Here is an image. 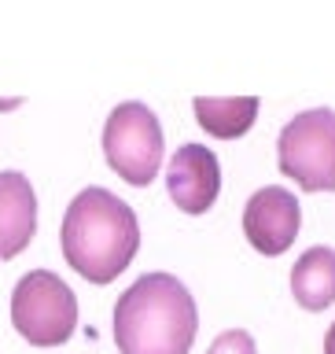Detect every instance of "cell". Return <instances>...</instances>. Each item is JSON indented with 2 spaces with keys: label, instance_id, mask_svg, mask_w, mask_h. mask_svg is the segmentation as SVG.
<instances>
[{
  "label": "cell",
  "instance_id": "obj_1",
  "mask_svg": "<svg viewBox=\"0 0 335 354\" xmlns=\"http://www.w3.org/2000/svg\"><path fill=\"white\" fill-rule=\"evenodd\" d=\"M63 259L93 284H111L140 248V221L126 199L107 188H82L63 214Z\"/></svg>",
  "mask_w": 335,
  "mask_h": 354
},
{
  "label": "cell",
  "instance_id": "obj_2",
  "mask_svg": "<svg viewBox=\"0 0 335 354\" xmlns=\"http://www.w3.org/2000/svg\"><path fill=\"white\" fill-rule=\"evenodd\" d=\"M199 310L173 273H144L115 303V343L122 354H188Z\"/></svg>",
  "mask_w": 335,
  "mask_h": 354
},
{
  "label": "cell",
  "instance_id": "obj_3",
  "mask_svg": "<svg viewBox=\"0 0 335 354\" xmlns=\"http://www.w3.org/2000/svg\"><path fill=\"white\" fill-rule=\"evenodd\" d=\"M11 325L33 347H59L77 328V299L52 270H33L11 292Z\"/></svg>",
  "mask_w": 335,
  "mask_h": 354
},
{
  "label": "cell",
  "instance_id": "obj_4",
  "mask_svg": "<svg viewBox=\"0 0 335 354\" xmlns=\"http://www.w3.org/2000/svg\"><path fill=\"white\" fill-rule=\"evenodd\" d=\"M280 174L303 192H335V111L309 107L280 129Z\"/></svg>",
  "mask_w": 335,
  "mask_h": 354
},
{
  "label": "cell",
  "instance_id": "obj_5",
  "mask_svg": "<svg viewBox=\"0 0 335 354\" xmlns=\"http://www.w3.org/2000/svg\"><path fill=\"white\" fill-rule=\"evenodd\" d=\"M162 126L140 100H126L104 122V155L126 185H151L162 166Z\"/></svg>",
  "mask_w": 335,
  "mask_h": 354
},
{
  "label": "cell",
  "instance_id": "obj_6",
  "mask_svg": "<svg viewBox=\"0 0 335 354\" xmlns=\"http://www.w3.org/2000/svg\"><path fill=\"white\" fill-rule=\"evenodd\" d=\"M298 225H303V207L280 185L258 188L247 199V207H243V236L265 259H276V254H284L291 248L298 236Z\"/></svg>",
  "mask_w": 335,
  "mask_h": 354
},
{
  "label": "cell",
  "instance_id": "obj_7",
  "mask_svg": "<svg viewBox=\"0 0 335 354\" xmlns=\"http://www.w3.org/2000/svg\"><path fill=\"white\" fill-rule=\"evenodd\" d=\"M166 192L184 214H207L221 192L218 155L203 144H181L166 170Z\"/></svg>",
  "mask_w": 335,
  "mask_h": 354
},
{
  "label": "cell",
  "instance_id": "obj_8",
  "mask_svg": "<svg viewBox=\"0 0 335 354\" xmlns=\"http://www.w3.org/2000/svg\"><path fill=\"white\" fill-rule=\"evenodd\" d=\"M37 232V196L19 170H0V259H15Z\"/></svg>",
  "mask_w": 335,
  "mask_h": 354
},
{
  "label": "cell",
  "instance_id": "obj_9",
  "mask_svg": "<svg viewBox=\"0 0 335 354\" xmlns=\"http://www.w3.org/2000/svg\"><path fill=\"white\" fill-rule=\"evenodd\" d=\"M291 295L303 310H328L335 303V251L309 248L291 266Z\"/></svg>",
  "mask_w": 335,
  "mask_h": 354
},
{
  "label": "cell",
  "instance_id": "obj_10",
  "mask_svg": "<svg viewBox=\"0 0 335 354\" xmlns=\"http://www.w3.org/2000/svg\"><path fill=\"white\" fill-rule=\"evenodd\" d=\"M192 107H195V122L218 140L243 137L258 118V96H232V100L199 96Z\"/></svg>",
  "mask_w": 335,
  "mask_h": 354
},
{
  "label": "cell",
  "instance_id": "obj_11",
  "mask_svg": "<svg viewBox=\"0 0 335 354\" xmlns=\"http://www.w3.org/2000/svg\"><path fill=\"white\" fill-rule=\"evenodd\" d=\"M207 354H254V336L243 332V328H229L210 343Z\"/></svg>",
  "mask_w": 335,
  "mask_h": 354
},
{
  "label": "cell",
  "instance_id": "obj_12",
  "mask_svg": "<svg viewBox=\"0 0 335 354\" xmlns=\"http://www.w3.org/2000/svg\"><path fill=\"white\" fill-rule=\"evenodd\" d=\"M325 354H335V321H332L328 332H325Z\"/></svg>",
  "mask_w": 335,
  "mask_h": 354
}]
</instances>
